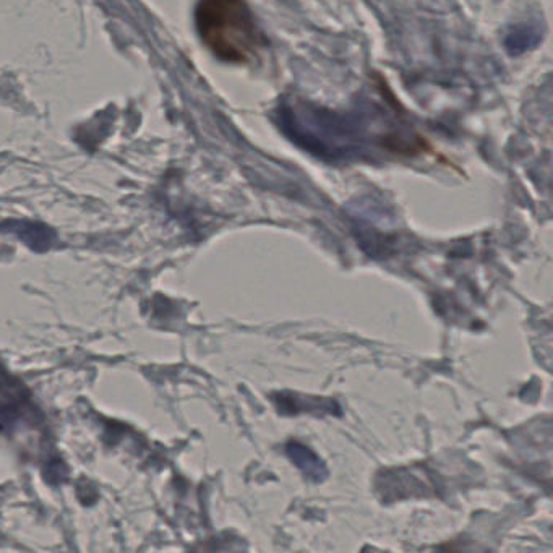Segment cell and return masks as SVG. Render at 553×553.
<instances>
[{
    "label": "cell",
    "instance_id": "6da1fadb",
    "mask_svg": "<svg viewBox=\"0 0 553 553\" xmlns=\"http://www.w3.org/2000/svg\"><path fill=\"white\" fill-rule=\"evenodd\" d=\"M195 26L205 48L226 64H249L263 46L245 0H198Z\"/></svg>",
    "mask_w": 553,
    "mask_h": 553
}]
</instances>
